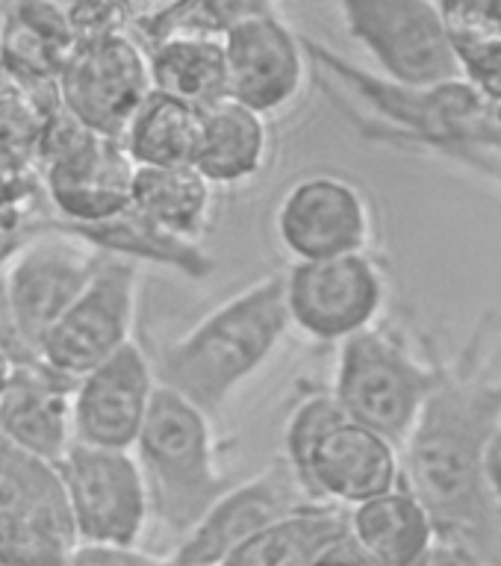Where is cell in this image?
<instances>
[{
    "instance_id": "2e32d148",
    "label": "cell",
    "mask_w": 501,
    "mask_h": 566,
    "mask_svg": "<svg viewBox=\"0 0 501 566\" xmlns=\"http://www.w3.org/2000/svg\"><path fill=\"white\" fill-rule=\"evenodd\" d=\"M221 48L228 65V97L263 118L295 104L307 86L313 65L304 39L274 9L233 27L221 39Z\"/></svg>"
},
{
    "instance_id": "5b68a950",
    "label": "cell",
    "mask_w": 501,
    "mask_h": 566,
    "mask_svg": "<svg viewBox=\"0 0 501 566\" xmlns=\"http://www.w3.org/2000/svg\"><path fill=\"white\" fill-rule=\"evenodd\" d=\"M283 446V458L313 502L354 507L401 484V449L348 419L331 389L301 398Z\"/></svg>"
},
{
    "instance_id": "d6986e66",
    "label": "cell",
    "mask_w": 501,
    "mask_h": 566,
    "mask_svg": "<svg viewBox=\"0 0 501 566\" xmlns=\"http://www.w3.org/2000/svg\"><path fill=\"white\" fill-rule=\"evenodd\" d=\"M74 380L77 378L51 369L42 357L15 363L0 398V440L33 458L56 463L74 442Z\"/></svg>"
},
{
    "instance_id": "7402d4cb",
    "label": "cell",
    "mask_w": 501,
    "mask_h": 566,
    "mask_svg": "<svg viewBox=\"0 0 501 566\" xmlns=\"http://www.w3.org/2000/svg\"><path fill=\"white\" fill-rule=\"evenodd\" d=\"M265 154H269V127L263 115L230 97L203 109L192 166L216 189L254 180L263 171Z\"/></svg>"
},
{
    "instance_id": "7a4b0ae2",
    "label": "cell",
    "mask_w": 501,
    "mask_h": 566,
    "mask_svg": "<svg viewBox=\"0 0 501 566\" xmlns=\"http://www.w3.org/2000/svg\"><path fill=\"white\" fill-rule=\"evenodd\" d=\"M310 65L366 139L387 142L449 159L501 189V97L487 95L460 77L405 86L345 60L331 44L301 35Z\"/></svg>"
},
{
    "instance_id": "9a60e30c",
    "label": "cell",
    "mask_w": 501,
    "mask_h": 566,
    "mask_svg": "<svg viewBox=\"0 0 501 566\" xmlns=\"http://www.w3.org/2000/svg\"><path fill=\"white\" fill-rule=\"evenodd\" d=\"M97 260L101 251L62 230L48 228L18 248L15 256L3 265L12 316L33 352H39L44 334L83 292L95 274Z\"/></svg>"
},
{
    "instance_id": "4316f807",
    "label": "cell",
    "mask_w": 501,
    "mask_h": 566,
    "mask_svg": "<svg viewBox=\"0 0 501 566\" xmlns=\"http://www.w3.org/2000/svg\"><path fill=\"white\" fill-rule=\"evenodd\" d=\"M460 74L501 97V0H437Z\"/></svg>"
},
{
    "instance_id": "8fae6325",
    "label": "cell",
    "mask_w": 501,
    "mask_h": 566,
    "mask_svg": "<svg viewBox=\"0 0 501 566\" xmlns=\"http://www.w3.org/2000/svg\"><path fill=\"white\" fill-rule=\"evenodd\" d=\"M80 543H139L148 525V490L131 449L71 442L56 463Z\"/></svg>"
},
{
    "instance_id": "83f0119b",
    "label": "cell",
    "mask_w": 501,
    "mask_h": 566,
    "mask_svg": "<svg viewBox=\"0 0 501 566\" xmlns=\"http://www.w3.org/2000/svg\"><path fill=\"white\" fill-rule=\"evenodd\" d=\"M274 0H175L171 7L136 30L142 44L168 39V35H201L225 39L242 21L272 12Z\"/></svg>"
},
{
    "instance_id": "836d02e7",
    "label": "cell",
    "mask_w": 501,
    "mask_h": 566,
    "mask_svg": "<svg viewBox=\"0 0 501 566\" xmlns=\"http://www.w3.org/2000/svg\"><path fill=\"white\" fill-rule=\"evenodd\" d=\"M12 369H15V360L0 348V398H3V389H7L9 378H12Z\"/></svg>"
},
{
    "instance_id": "ba28073f",
    "label": "cell",
    "mask_w": 501,
    "mask_h": 566,
    "mask_svg": "<svg viewBox=\"0 0 501 566\" xmlns=\"http://www.w3.org/2000/svg\"><path fill=\"white\" fill-rule=\"evenodd\" d=\"M77 546L56 467L0 440V566H71Z\"/></svg>"
},
{
    "instance_id": "f1b7e54d",
    "label": "cell",
    "mask_w": 501,
    "mask_h": 566,
    "mask_svg": "<svg viewBox=\"0 0 501 566\" xmlns=\"http://www.w3.org/2000/svg\"><path fill=\"white\" fill-rule=\"evenodd\" d=\"M71 566H192L171 555H150L136 543L113 546V543H80L71 555Z\"/></svg>"
},
{
    "instance_id": "7c38bea8",
    "label": "cell",
    "mask_w": 501,
    "mask_h": 566,
    "mask_svg": "<svg viewBox=\"0 0 501 566\" xmlns=\"http://www.w3.org/2000/svg\"><path fill=\"white\" fill-rule=\"evenodd\" d=\"M139 263L104 254L71 307L39 343V357L51 369L77 378L133 339L139 304Z\"/></svg>"
},
{
    "instance_id": "8992f818",
    "label": "cell",
    "mask_w": 501,
    "mask_h": 566,
    "mask_svg": "<svg viewBox=\"0 0 501 566\" xmlns=\"http://www.w3.org/2000/svg\"><path fill=\"white\" fill-rule=\"evenodd\" d=\"M437 378L440 363L416 357L401 334L372 325L340 343L331 396L348 419L401 449Z\"/></svg>"
},
{
    "instance_id": "ffe728a7",
    "label": "cell",
    "mask_w": 501,
    "mask_h": 566,
    "mask_svg": "<svg viewBox=\"0 0 501 566\" xmlns=\"http://www.w3.org/2000/svg\"><path fill=\"white\" fill-rule=\"evenodd\" d=\"M348 539L372 566H431L442 537L431 511L405 486L345 507Z\"/></svg>"
},
{
    "instance_id": "4dcf8cb0",
    "label": "cell",
    "mask_w": 501,
    "mask_h": 566,
    "mask_svg": "<svg viewBox=\"0 0 501 566\" xmlns=\"http://www.w3.org/2000/svg\"><path fill=\"white\" fill-rule=\"evenodd\" d=\"M481 475H484L487 499H490L495 516H499V522H501V424L493 431V437L487 440Z\"/></svg>"
},
{
    "instance_id": "484cf974",
    "label": "cell",
    "mask_w": 501,
    "mask_h": 566,
    "mask_svg": "<svg viewBox=\"0 0 501 566\" xmlns=\"http://www.w3.org/2000/svg\"><path fill=\"white\" fill-rule=\"evenodd\" d=\"M201 136V109L150 88L122 130L133 166H192Z\"/></svg>"
},
{
    "instance_id": "cb8c5ba5",
    "label": "cell",
    "mask_w": 501,
    "mask_h": 566,
    "mask_svg": "<svg viewBox=\"0 0 501 566\" xmlns=\"http://www.w3.org/2000/svg\"><path fill=\"white\" fill-rule=\"evenodd\" d=\"M216 186L195 166H136L131 207L154 228L201 242L212 219Z\"/></svg>"
},
{
    "instance_id": "ac0fdd59",
    "label": "cell",
    "mask_w": 501,
    "mask_h": 566,
    "mask_svg": "<svg viewBox=\"0 0 501 566\" xmlns=\"http://www.w3.org/2000/svg\"><path fill=\"white\" fill-rule=\"evenodd\" d=\"M154 392L157 375L150 366V354L142 352V345L131 339L74 380V440L104 449H133Z\"/></svg>"
},
{
    "instance_id": "9c48e42d",
    "label": "cell",
    "mask_w": 501,
    "mask_h": 566,
    "mask_svg": "<svg viewBox=\"0 0 501 566\" xmlns=\"http://www.w3.org/2000/svg\"><path fill=\"white\" fill-rule=\"evenodd\" d=\"M336 7L380 77L405 86L460 77L437 0H336Z\"/></svg>"
},
{
    "instance_id": "52a82bcc",
    "label": "cell",
    "mask_w": 501,
    "mask_h": 566,
    "mask_svg": "<svg viewBox=\"0 0 501 566\" xmlns=\"http://www.w3.org/2000/svg\"><path fill=\"white\" fill-rule=\"evenodd\" d=\"M35 168L53 219L88 224L131 207L136 166L122 139L88 130L86 124L65 113L62 104L39 139Z\"/></svg>"
},
{
    "instance_id": "d6a6232c",
    "label": "cell",
    "mask_w": 501,
    "mask_h": 566,
    "mask_svg": "<svg viewBox=\"0 0 501 566\" xmlns=\"http://www.w3.org/2000/svg\"><path fill=\"white\" fill-rule=\"evenodd\" d=\"M313 566H372V564L361 555V552H357V548H354L352 539H345L343 546H336L331 555H325Z\"/></svg>"
},
{
    "instance_id": "3957f363",
    "label": "cell",
    "mask_w": 501,
    "mask_h": 566,
    "mask_svg": "<svg viewBox=\"0 0 501 566\" xmlns=\"http://www.w3.org/2000/svg\"><path fill=\"white\" fill-rule=\"evenodd\" d=\"M292 331L283 272H272L225 298L186 334L150 354L159 387L171 389L207 416H216Z\"/></svg>"
},
{
    "instance_id": "f546056e",
    "label": "cell",
    "mask_w": 501,
    "mask_h": 566,
    "mask_svg": "<svg viewBox=\"0 0 501 566\" xmlns=\"http://www.w3.org/2000/svg\"><path fill=\"white\" fill-rule=\"evenodd\" d=\"M0 348L12 357L15 363L33 360L39 354L24 343V336L18 331L15 316H12V304H9L7 292V277H3V269H0Z\"/></svg>"
},
{
    "instance_id": "44dd1931",
    "label": "cell",
    "mask_w": 501,
    "mask_h": 566,
    "mask_svg": "<svg viewBox=\"0 0 501 566\" xmlns=\"http://www.w3.org/2000/svg\"><path fill=\"white\" fill-rule=\"evenodd\" d=\"M48 228L62 230V233H69V237L86 242L95 251H104V254L127 256V260L139 265H166V269H175V272L186 274L192 281L210 277L212 269H216L212 256L203 251L201 242H186V239H177L166 230L154 228L133 207L115 212L109 219L88 221V224H69V221L51 219Z\"/></svg>"
},
{
    "instance_id": "277c9868",
    "label": "cell",
    "mask_w": 501,
    "mask_h": 566,
    "mask_svg": "<svg viewBox=\"0 0 501 566\" xmlns=\"http://www.w3.org/2000/svg\"><path fill=\"white\" fill-rule=\"evenodd\" d=\"M210 419L201 407L157 384L131 449L145 478L150 516L171 531L177 543L233 484L219 467Z\"/></svg>"
},
{
    "instance_id": "4fadbf2b",
    "label": "cell",
    "mask_w": 501,
    "mask_h": 566,
    "mask_svg": "<svg viewBox=\"0 0 501 566\" xmlns=\"http://www.w3.org/2000/svg\"><path fill=\"white\" fill-rule=\"evenodd\" d=\"M56 92L62 109L80 124L118 139L150 92L145 44L131 30L74 44L56 77Z\"/></svg>"
},
{
    "instance_id": "d4e9b609",
    "label": "cell",
    "mask_w": 501,
    "mask_h": 566,
    "mask_svg": "<svg viewBox=\"0 0 501 566\" xmlns=\"http://www.w3.org/2000/svg\"><path fill=\"white\" fill-rule=\"evenodd\" d=\"M150 88L171 95L195 109H210L228 97V65L221 39L168 35L145 44Z\"/></svg>"
},
{
    "instance_id": "603a6c76",
    "label": "cell",
    "mask_w": 501,
    "mask_h": 566,
    "mask_svg": "<svg viewBox=\"0 0 501 566\" xmlns=\"http://www.w3.org/2000/svg\"><path fill=\"white\" fill-rule=\"evenodd\" d=\"M345 539V507L310 502L242 543L219 566H313Z\"/></svg>"
},
{
    "instance_id": "6da1fadb",
    "label": "cell",
    "mask_w": 501,
    "mask_h": 566,
    "mask_svg": "<svg viewBox=\"0 0 501 566\" xmlns=\"http://www.w3.org/2000/svg\"><path fill=\"white\" fill-rule=\"evenodd\" d=\"M478 327L455 360L440 363V378L401 446V481L431 511L446 543H484L501 525L487 499V440L501 424V371H490ZM472 552V548H469Z\"/></svg>"
},
{
    "instance_id": "30bf717a",
    "label": "cell",
    "mask_w": 501,
    "mask_h": 566,
    "mask_svg": "<svg viewBox=\"0 0 501 566\" xmlns=\"http://www.w3.org/2000/svg\"><path fill=\"white\" fill-rule=\"evenodd\" d=\"M283 298L292 331L340 345L378 325L387 304V274L369 251L292 260L283 272Z\"/></svg>"
},
{
    "instance_id": "5bb4252c",
    "label": "cell",
    "mask_w": 501,
    "mask_h": 566,
    "mask_svg": "<svg viewBox=\"0 0 501 566\" xmlns=\"http://www.w3.org/2000/svg\"><path fill=\"white\" fill-rule=\"evenodd\" d=\"M372 203L352 177L310 171L286 186L274 207V237L292 260L369 251Z\"/></svg>"
},
{
    "instance_id": "e0dca14e",
    "label": "cell",
    "mask_w": 501,
    "mask_h": 566,
    "mask_svg": "<svg viewBox=\"0 0 501 566\" xmlns=\"http://www.w3.org/2000/svg\"><path fill=\"white\" fill-rule=\"evenodd\" d=\"M310 502L313 499L304 493L281 454L254 478L233 481L203 513L201 522L177 543L175 555L192 566H219L242 543Z\"/></svg>"
},
{
    "instance_id": "1f68e13d",
    "label": "cell",
    "mask_w": 501,
    "mask_h": 566,
    "mask_svg": "<svg viewBox=\"0 0 501 566\" xmlns=\"http://www.w3.org/2000/svg\"><path fill=\"white\" fill-rule=\"evenodd\" d=\"M175 0H122L124 15L131 21V30L136 33L139 27H145L148 21H154L157 15H163Z\"/></svg>"
}]
</instances>
